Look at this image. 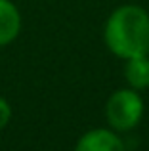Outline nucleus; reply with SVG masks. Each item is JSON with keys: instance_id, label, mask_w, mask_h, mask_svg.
I'll use <instances>...</instances> for the list:
<instances>
[{"instance_id": "1", "label": "nucleus", "mask_w": 149, "mask_h": 151, "mask_svg": "<svg viewBox=\"0 0 149 151\" xmlns=\"http://www.w3.org/2000/svg\"><path fill=\"white\" fill-rule=\"evenodd\" d=\"M105 42L115 55L124 59L149 52V15L140 6H120L105 25Z\"/></svg>"}, {"instance_id": "2", "label": "nucleus", "mask_w": 149, "mask_h": 151, "mask_svg": "<svg viewBox=\"0 0 149 151\" xmlns=\"http://www.w3.org/2000/svg\"><path fill=\"white\" fill-rule=\"evenodd\" d=\"M143 113V101L136 90H117L105 105V115L113 128L130 130L140 122Z\"/></svg>"}, {"instance_id": "3", "label": "nucleus", "mask_w": 149, "mask_h": 151, "mask_svg": "<svg viewBox=\"0 0 149 151\" xmlns=\"http://www.w3.org/2000/svg\"><path fill=\"white\" fill-rule=\"evenodd\" d=\"M74 151H124V145L117 134L105 128H96L78 140Z\"/></svg>"}, {"instance_id": "4", "label": "nucleus", "mask_w": 149, "mask_h": 151, "mask_svg": "<svg viewBox=\"0 0 149 151\" xmlns=\"http://www.w3.org/2000/svg\"><path fill=\"white\" fill-rule=\"evenodd\" d=\"M21 17L10 0H0V46H6L17 37Z\"/></svg>"}, {"instance_id": "5", "label": "nucleus", "mask_w": 149, "mask_h": 151, "mask_svg": "<svg viewBox=\"0 0 149 151\" xmlns=\"http://www.w3.org/2000/svg\"><path fill=\"white\" fill-rule=\"evenodd\" d=\"M126 81L132 88H149V59L145 55L130 58L126 63Z\"/></svg>"}, {"instance_id": "6", "label": "nucleus", "mask_w": 149, "mask_h": 151, "mask_svg": "<svg viewBox=\"0 0 149 151\" xmlns=\"http://www.w3.org/2000/svg\"><path fill=\"white\" fill-rule=\"evenodd\" d=\"M10 117H11V107H10V103L4 100V98H0V128H4V126L8 124Z\"/></svg>"}]
</instances>
